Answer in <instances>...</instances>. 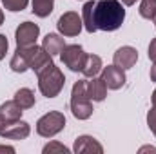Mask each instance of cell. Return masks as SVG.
Segmentation results:
<instances>
[{
	"mask_svg": "<svg viewBox=\"0 0 156 154\" xmlns=\"http://www.w3.org/2000/svg\"><path fill=\"white\" fill-rule=\"evenodd\" d=\"M51 62H53V56L44 47H38L37 44H33L27 47H16L9 62V67L15 73H24L27 69H33L35 73H38L42 67H45Z\"/></svg>",
	"mask_w": 156,
	"mask_h": 154,
	"instance_id": "1",
	"label": "cell"
},
{
	"mask_svg": "<svg viewBox=\"0 0 156 154\" xmlns=\"http://www.w3.org/2000/svg\"><path fill=\"white\" fill-rule=\"evenodd\" d=\"M125 20V9L118 0L94 2V26L100 31H116Z\"/></svg>",
	"mask_w": 156,
	"mask_h": 154,
	"instance_id": "2",
	"label": "cell"
},
{
	"mask_svg": "<svg viewBox=\"0 0 156 154\" xmlns=\"http://www.w3.org/2000/svg\"><path fill=\"white\" fill-rule=\"evenodd\" d=\"M38 87H40V93L47 98H55L60 94V91L64 89V83H66V76L64 73L51 62L47 64L45 67H42L38 73Z\"/></svg>",
	"mask_w": 156,
	"mask_h": 154,
	"instance_id": "3",
	"label": "cell"
},
{
	"mask_svg": "<svg viewBox=\"0 0 156 154\" xmlns=\"http://www.w3.org/2000/svg\"><path fill=\"white\" fill-rule=\"evenodd\" d=\"M91 102L93 100L87 94L85 80H78L73 85V91H71V111H73V116L78 118V120H87L93 114V103Z\"/></svg>",
	"mask_w": 156,
	"mask_h": 154,
	"instance_id": "4",
	"label": "cell"
},
{
	"mask_svg": "<svg viewBox=\"0 0 156 154\" xmlns=\"http://www.w3.org/2000/svg\"><path fill=\"white\" fill-rule=\"evenodd\" d=\"M64 127H66V116L60 111H51L37 121V132L44 138H51L58 134Z\"/></svg>",
	"mask_w": 156,
	"mask_h": 154,
	"instance_id": "5",
	"label": "cell"
},
{
	"mask_svg": "<svg viewBox=\"0 0 156 154\" xmlns=\"http://www.w3.org/2000/svg\"><path fill=\"white\" fill-rule=\"evenodd\" d=\"M62 56V62L66 64V67H69L71 71H80L83 69L85 65V60H87V53H83V47L78 45V44H71V45H66L64 51L60 53Z\"/></svg>",
	"mask_w": 156,
	"mask_h": 154,
	"instance_id": "6",
	"label": "cell"
},
{
	"mask_svg": "<svg viewBox=\"0 0 156 154\" xmlns=\"http://www.w3.org/2000/svg\"><path fill=\"white\" fill-rule=\"evenodd\" d=\"M82 26H83V22L78 16V13H75V11L64 13L58 18V22H56V27H58V31L64 37H76L78 33L82 31Z\"/></svg>",
	"mask_w": 156,
	"mask_h": 154,
	"instance_id": "7",
	"label": "cell"
},
{
	"mask_svg": "<svg viewBox=\"0 0 156 154\" xmlns=\"http://www.w3.org/2000/svg\"><path fill=\"white\" fill-rule=\"evenodd\" d=\"M40 35V27L33 22H22L18 27H16V47H27V45H33L37 38Z\"/></svg>",
	"mask_w": 156,
	"mask_h": 154,
	"instance_id": "8",
	"label": "cell"
},
{
	"mask_svg": "<svg viewBox=\"0 0 156 154\" xmlns=\"http://www.w3.org/2000/svg\"><path fill=\"white\" fill-rule=\"evenodd\" d=\"M113 62H115L116 67L123 69V71L125 69H131L138 62V51L134 47H131V45H123V47H120L116 53H115Z\"/></svg>",
	"mask_w": 156,
	"mask_h": 154,
	"instance_id": "9",
	"label": "cell"
},
{
	"mask_svg": "<svg viewBox=\"0 0 156 154\" xmlns=\"http://www.w3.org/2000/svg\"><path fill=\"white\" fill-rule=\"evenodd\" d=\"M29 132H31L29 123H26L22 120H16V121H9L4 127V131H2L0 136L5 138V140H24V138L29 136Z\"/></svg>",
	"mask_w": 156,
	"mask_h": 154,
	"instance_id": "10",
	"label": "cell"
},
{
	"mask_svg": "<svg viewBox=\"0 0 156 154\" xmlns=\"http://www.w3.org/2000/svg\"><path fill=\"white\" fill-rule=\"evenodd\" d=\"M102 80L105 82L107 89H120L125 85V73L123 69H120L116 65H107L102 67Z\"/></svg>",
	"mask_w": 156,
	"mask_h": 154,
	"instance_id": "11",
	"label": "cell"
},
{
	"mask_svg": "<svg viewBox=\"0 0 156 154\" xmlns=\"http://www.w3.org/2000/svg\"><path fill=\"white\" fill-rule=\"evenodd\" d=\"M85 85H87V94L93 102H102L107 96V85L102 78L93 76L91 80H85Z\"/></svg>",
	"mask_w": 156,
	"mask_h": 154,
	"instance_id": "12",
	"label": "cell"
},
{
	"mask_svg": "<svg viewBox=\"0 0 156 154\" xmlns=\"http://www.w3.org/2000/svg\"><path fill=\"white\" fill-rule=\"evenodd\" d=\"M73 151L76 154H80V152H98V154H102L104 152V147H102L93 136H78L76 142H75Z\"/></svg>",
	"mask_w": 156,
	"mask_h": 154,
	"instance_id": "13",
	"label": "cell"
},
{
	"mask_svg": "<svg viewBox=\"0 0 156 154\" xmlns=\"http://www.w3.org/2000/svg\"><path fill=\"white\" fill-rule=\"evenodd\" d=\"M42 47H44L51 56H56V54H60V53L64 51L66 42H64L62 37H58V35H55V33H49V35H45V38L42 42Z\"/></svg>",
	"mask_w": 156,
	"mask_h": 154,
	"instance_id": "14",
	"label": "cell"
},
{
	"mask_svg": "<svg viewBox=\"0 0 156 154\" xmlns=\"http://www.w3.org/2000/svg\"><path fill=\"white\" fill-rule=\"evenodd\" d=\"M22 113H24V109H22L15 100L5 102V103L0 105V114L4 116V120H5L7 123H9V121H16V120H20Z\"/></svg>",
	"mask_w": 156,
	"mask_h": 154,
	"instance_id": "15",
	"label": "cell"
},
{
	"mask_svg": "<svg viewBox=\"0 0 156 154\" xmlns=\"http://www.w3.org/2000/svg\"><path fill=\"white\" fill-rule=\"evenodd\" d=\"M82 22H83V27L87 29V33L98 31L96 26H94V2L93 0L85 2V5L82 9Z\"/></svg>",
	"mask_w": 156,
	"mask_h": 154,
	"instance_id": "16",
	"label": "cell"
},
{
	"mask_svg": "<svg viewBox=\"0 0 156 154\" xmlns=\"http://www.w3.org/2000/svg\"><path fill=\"white\" fill-rule=\"evenodd\" d=\"M100 71H102V58H100L98 54H87L85 65H83V69H82L83 76L93 78V76H96Z\"/></svg>",
	"mask_w": 156,
	"mask_h": 154,
	"instance_id": "17",
	"label": "cell"
},
{
	"mask_svg": "<svg viewBox=\"0 0 156 154\" xmlns=\"http://www.w3.org/2000/svg\"><path fill=\"white\" fill-rule=\"evenodd\" d=\"M22 109H31L33 105H35V93L31 91V89H27V87H22V89H18L16 93H15V98H13Z\"/></svg>",
	"mask_w": 156,
	"mask_h": 154,
	"instance_id": "18",
	"label": "cell"
},
{
	"mask_svg": "<svg viewBox=\"0 0 156 154\" xmlns=\"http://www.w3.org/2000/svg\"><path fill=\"white\" fill-rule=\"evenodd\" d=\"M53 7H55V0H33V13L40 18L49 16L53 13Z\"/></svg>",
	"mask_w": 156,
	"mask_h": 154,
	"instance_id": "19",
	"label": "cell"
},
{
	"mask_svg": "<svg viewBox=\"0 0 156 154\" xmlns=\"http://www.w3.org/2000/svg\"><path fill=\"white\" fill-rule=\"evenodd\" d=\"M138 11H140V15H142L144 18L153 20L156 16V0H142Z\"/></svg>",
	"mask_w": 156,
	"mask_h": 154,
	"instance_id": "20",
	"label": "cell"
},
{
	"mask_svg": "<svg viewBox=\"0 0 156 154\" xmlns=\"http://www.w3.org/2000/svg\"><path fill=\"white\" fill-rule=\"evenodd\" d=\"M2 4H4L5 9H9V11H13V13L22 11V9L27 7V0H2Z\"/></svg>",
	"mask_w": 156,
	"mask_h": 154,
	"instance_id": "21",
	"label": "cell"
},
{
	"mask_svg": "<svg viewBox=\"0 0 156 154\" xmlns=\"http://www.w3.org/2000/svg\"><path fill=\"white\" fill-rule=\"evenodd\" d=\"M51 152H64L69 154V149L64 145V143H58V142H51L44 147V154H51Z\"/></svg>",
	"mask_w": 156,
	"mask_h": 154,
	"instance_id": "22",
	"label": "cell"
},
{
	"mask_svg": "<svg viewBox=\"0 0 156 154\" xmlns=\"http://www.w3.org/2000/svg\"><path fill=\"white\" fill-rule=\"evenodd\" d=\"M147 125H149V129L153 131V134L156 136V107H153V109L147 113Z\"/></svg>",
	"mask_w": 156,
	"mask_h": 154,
	"instance_id": "23",
	"label": "cell"
},
{
	"mask_svg": "<svg viewBox=\"0 0 156 154\" xmlns=\"http://www.w3.org/2000/svg\"><path fill=\"white\" fill-rule=\"evenodd\" d=\"M7 38H5V35H0V60L5 56V53H7Z\"/></svg>",
	"mask_w": 156,
	"mask_h": 154,
	"instance_id": "24",
	"label": "cell"
},
{
	"mask_svg": "<svg viewBox=\"0 0 156 154\" xmlns=\"http://www.w3.org/2000/svg\"><path fill=\"white\" fill-rule=\"evenodd\" d=\"M149 58L153 62H156V38H153L149 44Z\"/></svg>",
	"mask_w": 156,
	"mask_h": 154,
	"instance_id": "25",
	"label": "cell"
},
{
	"mask_svg": "<svg viewBox=\"0 0 156 154\" xmlns=\"http://www.w3.org/2000/svg\"><path fill=\"white\" fill-rule=\"evenodd\" d=\"M0 152H15V149L7 147V145H0Z\"/></svg>",
	"mask_w": 156,
	"mask_h": 154,
	"instance_id": "26",
	"label": "cell"
},
{
	"mask_svg": "<svg viewBox=\"0 0 156 154\" xmlns=\"http://www.w3.org/2000/svg\"><path fill=\"white\" fill-rule=\"evenodd\" d=\"M151 80L156 82V62L153 64V67H151Z\"/></svg>",
	"mask_w": 156,
	"mask_h": 154,
	"instance_id": "27",
	"label": "cell"
},
{
	"mask_svg": "<svg viewBox=\"0 0 156 154\" xmlns=\"http://www.w3.org/2000/svg\"><path fill=\"white\" fill-rule=\"evenodd\" d=\"M5 125H7V121L4 120V116L0 114V134H2V131H4V127H5Z\"/></svg>",
	"mask_w": 156,
	"mask_h": 154,
	"instance_id": "28",
	"label": "cell"
},
{
	"mask_svg": "<svg viewBox=\"0 0 156 154\" xmlns=\"http://www.w3.org/2000/svg\"><path fill=\"white\" fill-rule=\"evenodd\" d=\"M147 151H151V152H156V147H142V149H140V152H147Z\"/></svg>",
	"mask_w": 156,
	"mask_h": 154,
	"instance_id": "29",
	"label": "cell"
},
{
	"mask_svg": "<svg viewBox=\"0 0 156 154\" xmlns=\"http://www.w3.org/2000/svg\"><path fill=\"white\" fill-rule=\"evenodd\" d=\"M122 4L123 5H133V4H136V0H122Z\"/></svg>",
	"mask_w": 156,
	"mask_h": 154,
	"instance_id": "30",
	"label": "cell"
},
{
	"mask_svg": "<svg viewBox=\"0 0 156 154\" xmlns=\"http://www.w3.org/2000/svg\"><path fill=\"white\" fill-rule=\"evenodd\" d=\"M153 107H156V91L153 93Z\"/></svg>",
	"mask_w": 156,
	"mask_h": 154,
	"instance_id": "31",
	"label": "cell"
},
{
	"mask_svg": "<svg viewBox=\"0 0 156 154\" xmlns=\"http://www.w3.org/2000/svg\"><path fill=\"white\" fill-rule=\"evenodd\" d=\"M2 22H4V13H2V9H0V26H2Z\"/></svg>",
	"mask_w": 156,
	"mask_h": 154,
	"instance_id": "32",
	"label": "cell"
},
{
	"mask_svg": "<svg viewBox=\"0 0 156 154\" xmlns=\"http://www.w3.org/2000/svg\"><path fill=\"white\" fill-rule=\"evenodd\" d=\"M153 20H154V27H156V16H154V18H153Z\"/></svg>",
	"mask_w": 156,
	"mask_h": 154,
	"instance_id": "33",
	"label": "cell"
}]
</instances>
